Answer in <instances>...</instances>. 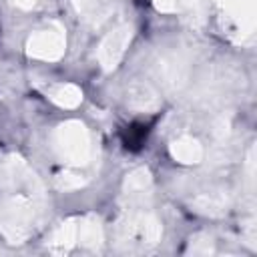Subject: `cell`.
I'll return each mask as SVG.
<instances>
[{"instance_id":"obj_1","label":"cell","mask_w":257,"mask_h":257,"mask_svg":"<svg viewBox=\"0 0 257 257\" xmlns=\"http://www.w3.org/2000/svg\"><path fill=\"white\" fill-rule=\"evenodd\" d=\"M145 137H147V124H133V126L128 128V133H126L124 143H126L128 149L137 151V149L141 147V143L145 141Z\"/></svg>"}]
</instances>
